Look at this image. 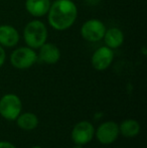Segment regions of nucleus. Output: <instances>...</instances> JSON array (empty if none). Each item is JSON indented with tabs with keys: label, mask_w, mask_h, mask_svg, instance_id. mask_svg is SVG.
Listing matches in <instances>:
<instances>
[{
	"label": "nucleus",
	"mask_w": 147,
	"mask_h": 148,
	"mask_svg": "<svg viewBox=\"0 0 147 148\" xmlns=\"http://www.w3.org/2000/svg\"><path fill=\"white\" fill-rule=\"evenodd\" d=\"M38 58L41 62L47 64H55L61 59V51L53 43L44 42L39 47Z\"/></svg>",
	"instance_id": "1a4fd4ad"
},
{
	"label": "nucleus",
	"mask_w": 147,
	"mask_h": 148,
	"mask_svg": "<svg viewBox=\"0 0 147 148\" xmlns=\"http://www.w3.org/2000/svg\"><path fill=\"white\" fill-rule=\"evenodd\" d=\"M120 134L127 138H133L140 132V124L133 119H127L119 125Z\"/></svg>",
	"instance_id": "4468645a"
},
{
	"label": "nucleus",
	"mask_w": 147,
	"mask_h": 148,
	"mask_svg": "<svg viewBox=\"0 0 147 148\" xmlns=\"http://www.w3.org/2000/svg\"><path fill=\"white\" fill-rule=\"evenodd\" d=\"M19 41L18 31L11 25H0V45L6 47H15Z\"/></svg>",
	"instance_id": "9d476101"
},
{
	"label": "nucleus",
	"mask_w": 147,
	"mask_h": 148,
	"mask_svg": "<svg viewBox=\"0 0 147 148\" xmlns=\"http://www.w3.org/2000/svg\"><path fill=\"white\" fill-rule=\"evenodd\" d=\"M15 120L16 123H17V126L20 129H22V130L26 131L34 130L38 125V118H37V116L34 113H29V112L19 114Z\"/></svg>",
	"instance_id": "ddd939ff"
},
{
	"label": "nucleus",
	"mask_w": 147,
	"mask_h": 148,
	"mask_svg": "<svg viewBox=\"0 0 147 148\" xmlns=\"http://www.w3.org/2000/svg\"><path fill=\"white\" fill-rule=\"evenodd\" d=\"M51 7L49 0H26L25 8L30 15L34 17H40L49 12Z\"/></svg>",
	"instance_id": "9b49d317"
},
{
	"label": "nucleus",
	"mask_w": 147,
	"mask_h": 148,
	"mask_svg": "<svg viewBox=\"0 0 147 148\" xmlns=\"http://www.w3.org/2000/svg\"><path fill=\"white\" fill-rule=\"evenodd\" d=\"M103 38H104L106 47H110L112 49H115L121 47L122 43H123L124 33L120 28L111 27L109 29H106Z\"/></svg>",
	"instance_id": "f8f14e48"
},
{
	"label": "nucleus",
	"mask_w": 147,
	"mask_h": 148,
	"mask_svg": "<svg viewBox=\"0 0 147 148\" xmlns=\"http://www.w3.org/2000/svg\"><path fill=\"white\" fill-rule=\"evenodd\" d=\"M73 148H83V146H82V145H77L76 144V146H74Z\"/></svg>",
	"instance_id": "a211bd4d"
},
{
	"label": "nucleus",
	"mask_w": 147,
	"mask_h": 148,
	"mask_svg": "<svg viewBox=\"0 0 147 148\" xmlns=\"http://www.w3.org/2000/svg\"><path fill=\"white\" fill-rule=\"evenodd\" d=\"M47 13L51 27L55 30H66L76 21L78 9L72 0H55L51 4Z\"/></svg>",
	"instance_id": "f257e3e1"
},
{
	"label": "nucleus",
	"mask_w": 147,
	"mask_h": 148,
	"mask_svg": "<svg viewBox=\"0 0 147 148\" xmlns=\"http://www.w3.org/2000/svg\"><path fill=\"white\" fill-rule=\"evenodd\" d=\"M21 100L14 94H6L0 99V115L6 120L14 121L21 113Z\"/></svg>",
	"instance_id": "7ed1b4c3"
},
{
	"label": "nucleus",
	"mask_w": 147,
	"mask_h": 148,
	"mask_svg": "<svg viewBox=\"0 0 147 148\" xmlns=\"http://www.w3.org/2000/svg\"><path fill=\"white\" fill-rule=\"evenodd\" d=\"M95 136L94 126L88 121H81L74 126L71 133L72 140L77 145H86Z\"/></svg>",
	"instance_id": "39448f33"
},
{
	"label": "nucleus",
	"mask_w": 147,
	"mask_h": 148,
	"mask_svg": "<svg viewBox=\"0 0 147 148\" xmlns=\"http://www.w3.org/2000/svg\"><path fill=\"white\" fill-rule=\"evenodd\" d=\"M86 1L87 4H89V5H97V4L100 3L101 0H85Z\"/></svg>",
	"instance_id": "f3484780"
},
{
	"label": "nucleus",
	"mask_w": 147,
	"mask_h": 148,
	"mask_svg": "<svg viewBox=\"0 0 147 148\" xmlns=\"http://www.w3.org/2000/svg\"><path fill=\"white\" fill-rule=\"evenodd\" d=\"M31 148H42V147H40V146H34V147H31Z\"/></svg>",
	"instance_id": "6ab92c4d"
},
{
	"label": "nucleus",
	"mask_w": 147,
	"mask_h": 148,
	"mask_svg": "<svg viewBox=\"0 0 147 148\" xmlns=\"http://www.w3.org/2000/svg\"><path fill=\"white\" fill-rule=\"evenodd\" d=\"M0 148H16L12 143L8 142V141H1L0 142Z\"/></svg>",
	"instance_id": "dca6fc26"
},
{
	"label": "nucleus",
	"mask_w": 147,
	"mask_h": 148,
	"mask_svg": "<svg viewBox=\"0 0 147 148\" xmlns=\"http://www.w3.org/2000/svg\"><path fill=\"white\" fill-rule=\"evenodd\" d=\"M114 60V51L113 49L108 47H101L95 51L93 53L91 62L95 70L97 71H105L111 66Z\"/></svg>",
	"instance_id": "6e6552de"
},
{
	"label": "nucleus",
	"mask_w": 147,
	"mask_h": 148,
	"mask_svg": "<svg viewBox=\"0 0 147 148\" xmlns=\"http://www.w3.org/2000/svg\"><path fill=\"white\" fill-rule=\"evenodd\" d=\"M5 59H6L5 51H4L3 47H2V45H0V66H3L4 62H5Z\"/></svg>",
	"instance_id": "2eb2a0df"
},
{
	"label": "nucleus",
	"mask_w": 147,
	"mask_h": 148,
	"mask_svg": "<svg viewBox=\"0 0 147 148\" xmlns=\"http://www.w3.org/2000/svg\"><path fill=\"white\" fill-rule=\"evenodd\" d=\"M37 60V55L34 49L29 47H22L13 51L10 57V62L14 68L18 70H25L34 66Z\"/></svg>",
	"instance_id": "20e7f679"
},
{
	"label": "nucleus",
	"mask_w": 147,
	"mask_h": 148,
	"mask_svg": "<svg viewBox=\"0 0 147 148\" xmlns=\"http://www.w3.org/2000/svg\"><path fill=\"white\" fill-rule=\"evenodd\" d=\"M105 31H106V26L99 19L88 20L81 27V34L83 38L92 42H96L103 39Z\"/></svg>",
	"instance_id": "423d86ee"
},
{
	"label": "nucleus",
	"mask_w": 147,
	"mask_h": 148,
	"mask_svg": "<svg viewBox=\"0 0 147 148\" xmlns=\"http://www.w3.org/2000/svg\"><path fill=\"white\" fill-rule=\"evenodd\" d=\"M23 38L25 43L31 49H39L47 38L46 26L40 20L28 22L23 29Z\"/></svg>",
	"instance_id": "f03ea898"
},
{
	"label": "nucleus",
	"mask_w": 147,
	"mask_h": 148,
	"mask_svg": "<svg viewBox=\"0 0 147 148\" xmlns=\"http://www.w3.org/2000/svg\"><path fill=\"white\" fill-rule=\"evenodd\" d=\"M119 134V125L113 121H107V122L102 123L95 131V136L97 137L98 141L105 145L112 144L113 142H115Z\"/></svg>",
	"instance_id": "0eeeda50"
}]
</instances>
